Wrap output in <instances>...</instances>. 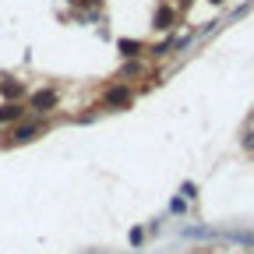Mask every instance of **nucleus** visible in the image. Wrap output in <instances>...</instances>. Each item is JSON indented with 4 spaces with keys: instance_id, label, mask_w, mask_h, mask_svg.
Masks as SVG:
<instances>
[{
    "instance_id": "obj_1",
    "label": "nucleus",
    "mask_w": 254,
    "mask_h": 254,
    "mask_svg": "<svg viewBox=\"0 0 254 254\" xmlns=\"http://www.w3.org/2000/svg\"><path fill=\"white\" fill-rule=\"evenodd\" d=\"M53 103H57V95H53L50 88H43V92H36V95H32V110H39V113H43V110H50Z\"/></svg>"
},
{
    "instance_id": "obj_2",
    "label": "nucleus",
    "mask_w": 254,
    "mask_h": 254,
    "mask_svg": "<svg viewBox=\"0 0 254 254\" xmlns=\"http://www.w3.org/2000/svg\"><path fill=\"white\" fill-rule=\"evenodd\" d=\"M36 131H39L36 124H25V127H18V131H14V141H32V134H36Z\"/></svg>"
},
{
    "instance_id": "obj_3",
    "label": "nucleus",
    "mask_w": 254,
    "mask_h": 254,
    "mask_svg": "<svg viewBox=\"0 0 254 254\" xmlns=\"http://www.w3.org/2000/svg\"><path fill=\"white\" fill-rule=\"evenodd\" d=\"M18 117H21V106L18 103H7L4 110H0V120H18Z\"/></svg>"
},
{
    "instance_id": "obj_4",
    "label": "nucleus",
    "mask_w": 254,
    "mask_h": 254,
    "mask_svg": "<svg viewBox=\"0 0 254 254\" xmlns=\"http://www.w3.org/2000/svg\"><path fill=\"white\" fill-rule=\"evenodd\" d=\"M106 99H110V103H113V106H124V103H127V99H131V95H127V88H113V92H110V95H106Z\"/></svg>"
},
{
    "instance_id": "obj_5",
    "label": "nucleus",
    "mask_w": 254,
    "mask_h": 254,
    "mask_svg": "<svg viewBox=\"0 0 254 254\" xmlns=\"http://www.w3.org/2000/svg\"><path fill=\"white\" fill-rule=\"evenodd\" d=\"M226 240H233V244H244V247H254V233H226Z\"/></svg>"
},
{
    "instance_id": "obj_6",
    "label": "nucleus",
    "mask_w": 254,
    "mask_h": 254,
    "mask_svg": "<svg viewBox=\"0 0 254 254\" xmlns=\"http://www.w3.org/2000/svg\"><path fill=\"white\" fill-rule=\"evenodd\" d=\"M180 198H187V201H194V198H198V187L190 184V180H184V187H180Z\"/></svg>"
},
{
    "instance_id": "obj_7",
    "label": "nucleus",
    "mask_w": 254,
    "mask_h": 254,
    "mask_svg": "<svg viewBox=\"0 0 254 254\" xmlns=\"http://www.w3.org/2000/svg\"><path fill=\"white\" fill-rule=\"evenodd\" d=\"M184 208H187V198H173V201H170V212H173V215H180Z\"/></svg>"
},
{
    "instance_id": "obj_8",
    "label": "nucleus",
    "mask_w": 254,
    "mask_h": 254,
    "mask_svg": "<svg viewBox=\"0 0 254 254\" xmlns=\"http://www.w3.org/2000/svg\"><path fill=\"white\" fill-rule=\"evenodd\" d=\"M141 240H145V230H141V226H134V230H131V244H134V247H138V244H141Z\"/></svg>"
},
{
    "instance_id": "obj_9",
    "label": "nucleus",
    "mask_w": 254,
    "mask_h": 254,
    "mask_svg": "<svg viewBox=\"0 0 254 254\" xmlns=\"http://www.w3.org/2000/svg\"><path fill=\"white\" fill-rule=\"evenodd\" d=\"M120 50H124L127 57H131V53H138V43H120Z\"/></svg>"
}]
</instances>
